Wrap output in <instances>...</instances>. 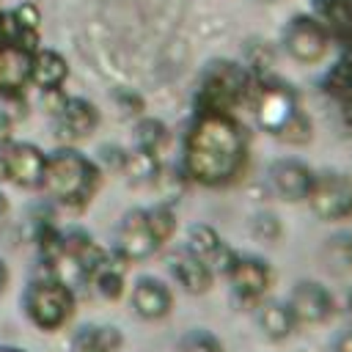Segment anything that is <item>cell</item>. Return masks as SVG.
<instances>
[{
    "instance_id": "19",
    "label": "cell",
    "mask_w": 352,
    "mask_h": 352,
    "mask_svg": "<svg viewBox=\"0 0 352 352\" xmlns=\"http://www.w3.org/2000/svg\"><path fill=\"white\" fill-rule=\"evenodd\" d=\"M322 258L330 272L346 275L352 272V234H336L322 245Z\"/></svg>"
},
{
    "instance_id": "2",
    "label": "cell",
    "mask_w": 352,
    "mask_h": 352,
    "mask_svg": "<svg viewBox=\"0 0 352 352\" xmlns=\"http://www.w3.org/2000/svg\"><path fill=\"white\" fill-rule=\"evenodd\" d=\"M99 184H102V170L88 154L72 146H58L55 151L47 154L44 179L38 190L47 195L50 204L66 209H82L91 204Z\"/></svg>"
},
{
    "instance_id": "8",
    "label": "cell",
    "mask_w": 352,
    "mask_h": 352,
    "mask_svg": "<svg viewBox=\"0 0 352 352\" xmlns=\"http://www.w3.org/2000/svg\"><path fill=\"white\" fill-rule=\"evenodd\" d=\"M286 305H289L294 322H305V324L324 322L333 314V297L316 280H300V283H294Z\"/></svg>"
},
{
    "instance_id": "6",
    "label": "cell",
    "mask_w": 352,
    "mask_h": 352,
    "mask_svg": "<svg viewBox=\"0 0 352 352\" xmlns=\"http://www.w3.org/2000/svg\"><path fill=\"white\" fill-rule=\"evenodd\" d=\"M308 201L322 220H344L352 214V179L344 173L316 176Z\"/></svg>"
},
{
    "instance_id": "23",
    "label": "cell",
    "mask_w": 352,
    "mask_h": 352,
    "mask_svg": "<svg viewBox=\"0 0 352 352\" xmlns=\"http://www.w3.org/2000/svg\"><path fill=\"white\" fill-rule=\"evenodd\" d=\"M146 214H148V226H151V231H154L157 242L162 245V242L173 234V228H176L173 212H170L168 206H154V209H146Z\"/></svg>"
},
{
    "instance_id": "24",
    "label": "cell",
    "mask_w": 352,
    "mask_h": 352,
    "mask_svg": "<svg viewBox=\"0 0 352 352\" xmlns=\"http://www.w3.org/2000/svg\"><path fill=\"white\" fill-rule=\"evenodd\" d=\"M66 99L69 96L63 94V88H44V91H38V107L44 113H50V116H58L63 110Z\"/></svg>"
},
{
    "instance_id": "28",
    "label": "cell",
    "mask_w": 352,
    "mask_h": 352,
    "mask_svg": "<svg viewBox=\"0 0 352 352\" xmlns=\"http://www.w3.org/2000/svg\"><path fill=\"white\" fill-rule=\"evenodd\" d=\"M330 352H352V327L341 330V333L333 338V344H330Z\"/></svg>"
},
{
    "instance_id": "27",
    "label": "cell",
    "mask_w": 352,
    "mask_h": 352,
    "mask_svg": "<svg viewBox=\"0 0 352 352\" xmlns=\"http://www.w3.org/2000/svg\"><path fill=\"white\" fill-rule=\"evenodd\" d=\"M102 160H104L110 168H124L126 151H121V148H116V146H104V148H102Z\"/></svg>"
},
{
    "instance_id": "15",
    "label": "cell",
    "mask_w": 352,
    "mask_h": 352,
    "mask_svg": "<svg viewBox=\"0 0 352 352\" xmlns=\"http://www.w3.org/2000/svg\"><path fill=\"white\" fill-rule=\"evenodd\" d=\"M69 77V63L60 52L55 50H36L33 55V72H30V85L44 91V88H63Z\"/></svg>"
},
{
    "instance_id": "21",
    "label": "cell",
    "mask_w": 352,
    "mask_h": 352,
    "mask_svg": "<svg viewBox=\"0 0 352 352\" xmlns=\"http://www.w3.org/2000/svg\"><path fill=\"white\" fill-rule=\"evenodd\" d=\"M179 352H223V344L209 330H190L182 336Z\"/></svg>"
},
{
    "instance_id": "26",
    "label": "cell",
    "mask_w": 352,
    "mask_h": 352,
    "mask_svg": "<svg viewBox=\"0 0 352 352\" xmlns=\"http://www.w3.org/2000/svg\"><path fill=\"white\" fill-rule=\"evenodd\" d=\"M14 129H16V121L11 118V113H8V110H3V107H0V148H3V146H8V143L14 140Z\"/></svg>"
},
{
    "instance_id": "1",
    "label": "cell",
    "mask_w": 352,
    "mask_h": 352,
    "mask_svg": "<svg viewBox=\"0 0 352 352\" xmlns=\"http://www.w3.org/2000/svg\"><path fill=\"white\" fill-rule=\"evenodd\" d=\"M245 160V140L226 113H204L184 146V165L192 179L217 184L231 179Z\"/></svg>"
},
{
    "instance_id": "4",
    "label": "cell",
    "mask_w": 352,
    "mask_h": 352,
    "mask_svg": "<svg viewBox=\"0 0 352 352\" xmlns=\"http://www.w3.org/2000/svg\"><path fill=\"white\" fill-rule=\"evenodd\" d=\"M38 47L0 33V99H22L30 88L33 55Z\"/></svg>"
},
{
    "instance_id": "16",
    "label": "cell",
    "mask_w": 352,
    "mask_h": 352,
    "mask_svg": "<svg viewBox=\"0 0 352 352\" xmlns=\"http://www.w3.org/2000/svg\"><path fill=\"white\" fill-rule=\"evenodd\" d=\"M124 344L113 324H82L72 336V352H118Z\"/></svg>"
},
{
    "instance_id": "5",
    "label": "cell",
    "mask_w": 352,
    "mask_h": 352,
    "mask_svg": "<svg viewBox=\"0 0 352 352\" xmlns=\"http://www.w3.org/2000/svg\"><path fill=\"white\" fill-rule=\"evenodd\" d=\"M8 170V184L19 190H38L44 179V165H47V151L30 140H11L8 146L0 148Z\"/></svg>"
},
{
    "instance_id": "9",
    "label": "cell",
    "mask_w": 352,
    "mask_h": 352,
    "mask_svg": "<svg viewBox=\"0 0 352 352\" xmlns=\"http://www.w3.org/2000/svg\"><path fill=\"white\" fill-rule=\"evenodd\" d=\"M314 170L302 165L300 160H278L270 168V184L272 190L286 201H302L308 198L314 187Z\"/></svg>"
},
{
    "instance_id": "18",
    "label": "cell",
    "mask_w": 352,
    "mask_h": 352,
    "mask_svg": "<svg viewBox=\"0 0 352 352\" xmlns=\"http://www.w3.org/2000/svg\"><path fill=\"white\" fill-rule=\"evenodd\" d=\"M258 327H261V333L264 336H270V338H286L289 333H292V327H294V316H292V311H289V305H283V302H264L261 308H258Z\"/></svg>"
},
{
    "instance_id": "13",
    "label": "cell",
    "mask_w": 352,
    "mask_h": 352,
    "mask_svg": "<svg viewBox=\"0 0 352 352\" xmlns=\"http://www.w3.org/2000/svg\"><path fill=\"white\" fill-rule=\"evenodd\" d=\"M297 107H294V99L286 88H270L261 94V102H258V121L275 132V135H283L286 126H292V121L297 118Z\"/></svg>"
},
{
    "instance_id": "14",
    "label": "cell",
    "mask_w": 352,
    "mask_h": 352,
    "mask_svg": "<svg viewBox=\"0 0 352 352\" xmlns=\"http://www.w3.org/2000/svg\"><path fill=\"white\" fill-rule=\"evenodd\" d=\"M228 275H231L234 289L245 297H258L270 286V267L253 256H242V258L236 256L234 264L228 267Z\"/></svg>"
},
{
    "instance_id": "25",
    "label": "cell",
    "mask_w": 352,
    "mask_h": 352,
    "mask_svg": "<svg viewBox=\"0 0 352 352\" xmlns=\"http://www.w3.org/2000/svg\"><path fill=\"white\" fill-rule=\"evenodd\" d=\"M11 16H14L16 25H22V28H28V30H36L38 22H41V14H38V8H36L33 3H22V6H16V8L11 11Z\"/></svg>"
},
{
    "instance_id": "29",
    "label": "cell",
    "mask_w": 352,
    "mask_h": 352,
    "mask_svg": "<svg viewBox=\"0 0 352 352\" xmlns=\"http://www.w3.org/2000/svg\"><path fill=\"white\" fill-rule=\"evenodd\" d=\"M8 280H11V270H8V264H6V258L0 256V294L8 289Z\"/></svg>"
},
{
    "instance_id": "12",
    "label": "cell",
    "mask_w": 352,
    "mask_h": 352,
    "mask_svg": "<svg viewBox=\"0 0 352 352\" xmlns=\"http://www.w3.org/2000/svg\"><path fill=\"white\" fill-rule=\"evenodd\" d=\"M132 308L143 319H162L170 311V289L157 278H138L132 286Z\"/></svg>"
},
{
    "instance_id": "20",
    "label": "cell",
    "mask_w": 352,
    "mask_h": 352,
    "mask_svg": "<svg viewBox=\"0 0 352 352\" xmlns=\"http://www.w3.org/2000/svg\"><path fill=\"white\" fill-rule=\"evenodd\" d=\"M220 245H223V242L217 239V234H214L209 226H192V228H190V253L201 256L204 261H206Z\"/></svg>"
},
{
    "instance_id": "22",
    "label": "cell",
    "mask_w": 352,
    "mask_h": 352,
    "mask_svg": "<svg viewBox=\"0 0 352 352\" xmlns=\"http://www.w3.org/2000/svg\"><path fill=\"white\" fill-rule=\"evenodd\" d=\"M135 138H138V148L154 154V148H157V146L162 143V138H165V126H162L160 121H154V118H146V121L138 124Z\"/></svg>"
},
{
    "instance_id": "11",
    "label": "cell",
    "mask_w": 352,
    "mask_h": 352,
    "mask_svg": "<svg viewBox=\"0 0 352 352\" xmlns=\"http://www.w3.org/2000/svg\"><path fill=\"white\" fill-rule=\"evenodd\" d=\"M289 52L302 63H316L327 52V36L314 19H294L286 30Z\"/></svg>"
},
{
    "instance_id": "31",
    "label": "cell",
    "mask_w": 352,
    "mask_h": 352,
    "mask_svg": "<svg viewBox=\"0 0 352 352\" xmlns=\"http://www.w3.org/2000/svg\"><path fill=\"white\" fill-rule=\"evenodd\" d=\"M0 184H8V170H6V160L0 154Z\"/></svg>"
},
{
    "instance_id": "30",
    "label": "cell",
    "mask_w": 352,
    "mask_h": 352,
    "mask_svg": "<svg viewBox=\"0 0 352 352\" xmlns=\"http://www.w3.org/2000/svg\"><path fill=\"white\" fill-rule=\"evenodd\" d=\"M8 214V198H6V192L0 190V220Z\"/></svg>"
},
{
    "instance_id": "17",
    "label": "cell",
    "mask_w": 352,
    "mask_h": 352,
    "mask_svg": "<svg viewBox=\"0 0 352 352\" xmlns=\"http://www.w3.org/2000/svg\"><path fill=\"white\" fill-rule=\"evenodd\" d=\"M170 272L173 278L187 289V292H206L209 283H212V272H209V264L195 256V253H179L170 258Z\"/></svg>"
},
{
    "instance_id": "32",
    "label": "cell",
    "mask_w": 352,
    "mask_h": 352,
    "mask_svg": "<svg viewBox=\"0 0 352 352\" xmlns=\"http://www.w3.org/2000/svg\"><path fill=\"white\" fill-rule=\"evenodd\" d=\"M0 352H28V349L16 346V344H0Z\"/></svg>"
},
{
    "instance_id": "7",
    "label": "cell",
    "mask_w": 352,
    "mask_h": 352,
    "mask_svg": "<svg viewBox=\"0 0 352 352\" xmlns=\"http://www.w3.org/2000/svg\"><path fill=\"white\" fill-rule=\"evenodd\" d=\"M157 248H160V242L148 226L146 209H129L121 217L118 231H116V253L124 261H138V258L151 256Z\"/></svg>"
},
{
    "instance_id": "10",
    "label": "cell",
    "mask_w": 352,
    "mask_h": 352,
    "mask_svg": "<svg viewBox=\"0 0 352 352\" xmlns=\"http://www.w3.org/2000/svg\"><path fill=\"white\" fill-rule=\"evenodd\" d=\"M55 124L66 140H80V138H88L99 126V110L94 102L82 96H69L63 110L55 116Z\"/></svg>"
},
{
    "instance_id": "3",
    "label": "cell",
    "mask_w": 352,
    "mask_h": 352,
    "mask_svg": "<svg viewBox=\"0 0 352 352\" xmlns=\"http://www.w3.org/2000/svg\"><path fill=\"white\" fill-rule=\"evenodd\" d=\"M19 308L36 330L58 333L72 322L77 311V294L63 278L36 272L19 294Z\"/></svg>"
}]
</instances>
